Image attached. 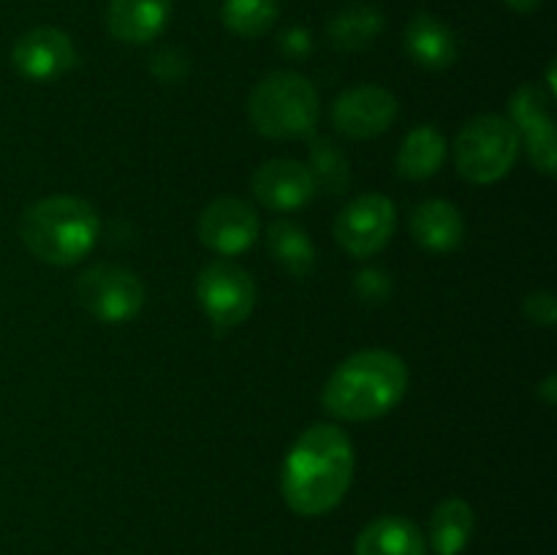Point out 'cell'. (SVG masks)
<instances>
[{
	"label": "cell",
	"instance_id": "5bb4252c",
	"mask_svg": "<svg viewBox=\"0 0 557 555\" xmlns=\"http://www.w3.org/2000/svg\"><path fill=\"white\" fill-rule=\"evenodd\" d=\"M411 237L430 254H455L466 237V221L451 201H422L411 212Z\"/></svg>",
	"mask_w": 557,
	"mask_h": 555
},
{
	"label": "cell",
	"instance_id": "603a6c76",
	"mask_svg": "<svg viewBox=\"0 0 557 555\" xmlns=\"http://www.w3.org/2000/svg\"><path fill=\"white\" fill-rule=\"evenodd\" d=\"M223 25L243 38L264 36L277 20V0H223Z\"/></svg>",
	"mask_w": 557,
	"mask_h": 555
},
{
	"label": "cell",
	"instance_id": "cb8c5ba5",
	"mask_svg": "<svg viewBox=\"0 0 557 555\" xmlns=\"http://www.w3.org/2000/svg\"><path fill=\"white\" fill-rule=\"evenodd\" d=\"M354 288L368 305H384L392 297V281L384 270H362L354 278Z\"/></svg>",
	"mask_w": 557,
	"mask_h": 555
},
{
	"label": "cell",
	"instance_id": "277c9868",
	"mask_svg": "<svg viewBox=\"0 0 557 555\" xmlns=\"http://www.w3.org/2000/svg\"><path fill=\"white\" fill-rule=\"evenodd\" d=\"M250 123L270 139H297L313 134L319 123V92L297 71L267 74L250 92Z\"/></svg>",
	"mask_w": 557,
	"mask_h": 555
},
{
	"label": "cell",
	"instance_id": "83f0119b",
	"mask_svg": "<svg viewBox=\"0 0 557 555\" xmlns=\"http://www.w3.org/2000/svg\"><path fill=\"white\" fill-rule=\"evenodd\" d=\"M504 3L509 5V9L520 11V14H533V11L542 9L544 0H504Z\"/></svg>",
	"mask_w": 557,
	"mask_h": 555
},
{
	"label": "cell",
	"instance_id": "30bf717a",
	"mask_svg": "<svg viewBox=\"0 0 557 555\" xmlns=\"http://www.w3.org/2000/svg\"><path fill=\"white\" fill-rule=\"evenodd\" d=\"M397 118V98L386 87L359 85L332 103V123L348 139H373Z\"/></svg>",
	"mask_w": 557,
	"mask_h": 555
},
{
	"label": "cell",
	"instance_id": "d6986e66",
	"mask_svg": "<svg viewBox=\"0 0 557 555\" xmlns=\"http://www.w3.org/2000/svg\"><path fill=\"white\" fill-rule=\"evenodd\" d=\"M267 250L294 278L310 275L315 267L313 239L308 237V232L299 223L286 221V218H277V221L270 223V229H267Z\"/></svg>",
	"mask_w": 557,
	"mask_h": 555
},
{
	"label": "cell",
	"instance_id": "d4e9b609",
	"mask_svg": "<svg viewBox=\"0 0 557 555\" xmlns=\"http://www.w3.org/2000/svg\"><path fill=\"white\" fill-rule=\"evenodd\" d=\"M522 310H525L528 321H533V324L555 326V321H557V303H555V297L549 292L528 294L525 305H522Z\"/></svg>",
	"mask_w": 557,
	"mask_h": 555
},
{
	"label": "cell",
	"instance_id": "ba28073f",
	"mask_svg": "<svg viewBox=\"0 0 557 555\" xmlns=\"http://www.w3.org/2000/svg\"><path fill=\"white\" fill-rule=\"evenodd\" d=\"M397 210L389 196L362 194L343 207L335 221V239L354 259H370L389 245Z\"/></svg>",
	"mask_w": 557,
	"mask_h": 555
},
{
	"label": "cell",
	"instance_id": "ffe728a7",
	"mask_svg": "<svg viewBox=\"0 0 557 555\" xmlns=\"http://www.w3.org/2000/svg\"><path fill=\"white\" fill-rule=\"evenodd\" d=\"M473 533V509L462 498H446L430 520V544L438 555H460Z\"/></svg>",
	"mask_w": 557,
	"mask_h": 555
},
{
	"label": "cell",
	"instance_id": "ac0fdd59",
	"mask_svg": "<svg viewBox=\"0 0 557 555\" xmlns=\"http://www.w3.org/2000/svg\"><path fill=\"white\" fill-rule=\"evenodd\" d=\"M446 161V139L433 125H417L411 134L403 139L397 152V174L406 180H428L444 166Z\"/></svg>",
	"mask_w": 557,
	"mask_h": 555
},
{
	"label": "cell",
	"instance_id": "44dd1931",
	"mask_svg": "<svg viewBox=\"0 0 557 555\" xmlns=\"http://www.w3.org/2000/svg\"><path fill=\"white\" fill-rule=\"evenodd\" d=\"M381 30H384V16H381L379 9L364 3H354L343 9L326 27L332 47L346 49V52L370 47Z\"/></svg>",
	"mask_w": 557,
	"mask_h": 555
},
{
	"label": "cell",
	"instance_id": "6da1fadb",
	"mask_svg": "<svg viewBox=\"0 0 557 555\" xmlns=\"http://www.w3.org/2000/svg\"><path fill=\"white\" fill-rule=\"evenodd\" d=\"M351 439L335 424H313L288 449L281 490L288 509L302 517H319L346 498L354 479Z\"/></svg>",
	"mask_w": 557,
	"mask_h": 555
},
{
	"label": "cell",
	"instance_id": "2e32d148",
	"mask_svg": "<svg viewBox=\"0 0 557 555\" xmlns=\"http://www.w3.org/2000/svg\"><path fill=\"white\" fill-rule=\"evenodd\" d=\"M406 52L428 71H444L457 60V38L446 22L433 14H417L406 27Z\"/></svg>",
	"mask_w": 557,
	"mask_h": 555
},
{
	"label": "cell",
	"instance_id": "8fae6325",
	"mask_svg": "<svg viewBox=\"0 0 557 555\" xmlns=\"http://www.w3.org/2000/svg\"><path fill=\"white\" fill-rule=\"evenodd\" d=\"M259 237V215L248 201L221 196L210 201L199 218V239L221 256H239Z\"/></svg>",
	"mask_w": 557,
	"mask_h": 555
},
{
	"label": "cell",
	"instance_id": "7a4b0ae2",
	"mask_svg": "<svg viewBox=\"0 0 557 555\" xmlns=\"http://www.w3.org/2000/svg\"><path fill=\"white\" fill-rule=\"evenodd\" d=\"M408 392V365L386 348H364L343 359L321 392V406L343 422L389 414Z\"/></svg>",
	"mask_w": 557,
	"mask_h": 555
},
{
	"label": "cell",
	"instance_id": "484cf974",
	"mask_svg": "<svg viewBox=\"0 0 557 555\" xmlns=\"http://www.w3.org/2000/svg\"><path fill=\"white\" fill-rule=\"evenodd\" d=\"M188 71V58L180 49H163L152 58V74L161 82H180Z\"/></svg>",
	"mask_w": 557,
	"mask_h": 555
},
{
	"label": "cell",
	"instance_id": "3957f363",
	"mask_svg": "<svg viewBox=\"0 0 557 555\" xmlns=\"http://www.w3.org/2000/svg\"><path fill=\"white\" fill-rule=\"evenodd\" d=\"M101 221L90 201L58 194L27 207L20 218V239L38 261L52 267L79 264L96 248Z\"/></svg>",
	"mask_w": 557,
	"mask_h": 555
},
{
	"label": "cell",
	"instance_id": "4316f807",
	"mask_svg": "<svg viewBox=\"0 0 557 555\" xmlns=\"http://www.w3.org/2000/svg\"><path fill=\"white\" fill-rule=\"evenodd\" d=\"M281 47L283 52L292 54V58H305V54L310 52L308 30H302V27H292V30H286L281 36Z\"/></svg>",
	"mask_w": 557,
	"mask_h": 555
},
{
	"label": "cell",
	"instance_id": "9a60e30c",
	"mask_svg": "<svg viewBox=\"0 0 557 555\" xmlns=\"http://www.w3.org/2000/svg\"><path fill=\"white\" fill-rule=\"evenodd\" d=\"M172 0H109L107 25L117 41L147 44L163 33Z\"/></svg>",
	"mask_w": 557,
	"mask_h": 555
},
{
	"label": "cell",
	"instance_id": "f1b7e54d",
	"mask_svg": "<svg viewBox=\"0 0 557 555\" xmlns=\"http://www.w3.org/2000/svg\"><path fill=\"white\" fill-rule=\"evenodd\" d=\"M555 384H557V375H547V381H544V384L539 386V395H544V400H547L549 406H555V400H557Z\"/></svg>",
	"mask_w": 557,
	"mask_h": 555
},
{
	"label": "cell",
	"instance_id": "e0dca14e",
	"mask_svg": "<svg viewBox=\"0 0 557 555\" xmlns=\"http://www.w3.org/2000/svg\"><path fill=\"white\" fill-rule=\"evenodd\" d=\"M354 555H428V542L417 522L395 515L379 517L362 528Z\"/></svg>",
	"mask_w": 557,
	"mask_h": 555
},
{
	"label": "cell",
	"instance_id": "7c38bea8",
	"mask_svg": "<svg viewBox=\"0 0 557 555\" xmlns=\"http://www.w3.org/2000/svg\"><path fill=\"white\" fill-rule=\"evenodd\" d=\"M11 63L25 79L49 82L74 69L76 49L69 33L58 27H33L16 38L11 49Z\"/></svg>",
	"mask_w": 557,
	"mask_h": 555
},
{
	"label": "cell",
	"instance_id": "5b68a950",
	"mask_svg": "<svg viewBox=\"0 0 557 555\" xmlns=\"http://www.w3.org/2000/svg\"><path fill=\"white\" fill-rule=\"evenodd\" d=\"M520 152V136L511 120L479 114L468 120L455 139V166L468 183L490 185L511 172Z\"/></svg>",
	"mask_w": 557,
	"mask_h": 555
},
{
	"label": "cell",
	"instance_id": "4fadbf2b",
	"mask_svg": "<svg viewBox=\"0 0 557 555\" xmlns=\"http://www.w3.org/2000/svg\"><path fill=\"white\" fill-rule=\"evenodd\" d=\"M250 188H253V196L261 205L275 212L299 210L319 190L308 166L299 161H292V158H275V161L261 163L256 169L253 180H250Z\"/></svg>",
	"mask_w": 557,
	"mask_h": 555
},
{
	"label": "cell",
	"instance_id": "8992f818",
	"mask_svg": "<svg viewBox=\"0 0 557 555\" xmlns=\"http://www.w3.org/2000/svg\"><path fill=\"white\" fill-rule=\"evenodd\" d=\"M145 283L120 264H92L76 281V299L103 324H128L145 308Z\"/></svg>",
	"mask_w": 557,
	"mask_h": 555
},
{
	"label": "cell",
	"instance_id": "52a82bcc",
	"mask_svg": "<svg viewBox=\"0 0 557 555\" xmlns=\"http://www.w3.org/2000/svg\"><path fill=\"white\" fill-rule=\"evenodd\" d=\"M196 297L215 326H239L256 308V283L228 259L210 261L196 278Z\"/></svg>",
	"mask_w": 557,
	"mask_h": 555
},
{
	"label": "cell",
	"instance_id": "7402d4cb",
	"mask_svg": "<svg viewBox=\"0 0 557 555\" xmlns=\"http://www.w3.org/2000/svg\"><path fill=\"white\" fill-rule=\"evenodd\" d=\"M308 172L313 174L315 188H324L326 194H346L348 185H351L348 156L326 136H313L310 139Z\"/></svg>",
	"mask_w": 557,
	"mask_h": 555
},
{
	"label": "cell",
	"instance_id": "9c48e42d",
	"mask_svg": "<svg viewBox=\"0 0 557 555\" xmlns=\"http://www.w3.org/2000/svg\"><path fill=\"white\" fill-rule=\"evenodd\" d=\"M511 123L517 136L525 139L531 163L544 174H555L557 166V136L555 123L549 118V96L539 85H522L509 101Z\"/></svg>",
	"mask_w": 557,
	"mask_h": 555
}]
</instances>
